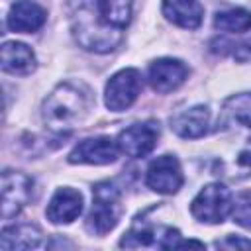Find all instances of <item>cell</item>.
<instances>
[{
	"mask_svg": "<svg viewBox=\"0 0 251 251\" xmlns=\"http://www.w3.org/2000/svg\"><path fill=\"white\" fill-rule=\"evenodd\" d=\"M131 0H71V29L76 43L94 53L114 51L131 22Z\"/></svg>",
	"mask_w": 251,
	"mask_h": 251,
	"instance_id": "cell-1",
	"label": "cell"
},
{
	"mask_svg": "<svg viewBox=\"0 0 251 251\" xmlns=\"http://www.w3.org/2000/svg\"><path fill=\"white\" fill-rule=\"evenodd\" d=\"M92 94L82 84L61 82L45 98L41 118L45 126L55 133H69L78 126L92 108Z\"/></svg>",
	"mask_w": 251,
	"mask_h": 251,
	"instance_id": "cell-2",
	"label": "cell"
},
{
	"mask_svg": "<svg viewBox=\"0 0 251 251\" xmlns=\"http://www.w3.org/2000/svg\"><path fill=\"white\" fill-rule=\"evenodd\" d=\"M122 216V194L110 180L92 186V208L86 218V229L92 235H104L116 227Z\"/></svg>",
	"mask_w": 251,
	"mask_h": 251,
	"instance_id": "cell-3",
	"label": "cell"
},
{
	"mask_svg": "<svg viewBox=\"0 0 251 251\" xmlns=\"http://www.w3.org/2000/svg\"><path fill=\"white\" fill-rule=\"evenodd\" d=\"M190 212L196 220L206 224H222L233 212V198L226 184L210 182L192 200Z\"/></svg>",
	"mask_w": 251,
	"mask_h": 251,
	"instance_id": "cell-4",
	"label": "cell"
},
{
	"mask_svg": "<svg viewBox=\"0 0 251 251\" xmlns=\"http://www.w3.org/2000/svg\"><path fill=\"white\" fill-rule=\"evenodd\" d=\"M143 86L141 75L137 69H122L116 75L110 76L106 82V92H104V102L106 108L112 112H122L127 110L139 96Z\"/></svg>",
	"mask_w": 251,
	"mask_h": 251,
	"instance_id": "cell-5",
	"label": "cell"
},
{
	"mask_svg": "<svg viewBox=\"0 0 251 251\" xmlns=\"http://www.w3.org/2000/svg\"><path fill=\"white\" fill-rule=\"evenodd\" d=\"M145 182L159 194H175L184 182L180 163L175 155H161L147 167Z\"/></svg>",
	"mask_w": 251,
	"mask_h": 251,
	"instance_id": "cell-6",
	"label": "cell"
},
{
	"mask_svg": "<svg viewBox=\"0 0 251 251\" xmlns=\"http://www.w3.org/2000/svg\"><path fill=\"white\" fill-rule=\"evenodd\" d=\"M157 139H159V124L141 122V124H133L120 131L118 147L127 157L141 159V157H147L155 149Z\"/></svg>",
	"mask_w": 251,
	"mask_h": 251,
	"instance_id": "cell-7",
	"label": "cell"
},
{
	"mask_svg": "<svg viewBox=\"0 0 251 251\" xmlns=\"http://www.w3.org/2000/svg\"><path fill=\"white\" fill-rule=\"evenodd\" d=\"M33 180L18 171L2 173V218L10 220L22 212L31 198Z\"/></svg>",
	"mask_w": 251,
	"mask_h": 251,
	"instance_id": "cell-8",
	"label": "cell"
},
{
	"mask_svg": "<svg viewBox=\"0 0 251 251\" xmlns=\"http://www.w3.org/2000/svg\"><path fill=\"white\" fill-rule=\"evenodd\" d=\"M118 141L108 135L86 137L75 145L69 153V163L73 165H110L118 159Z\"/></svg>",
	"mask_w": 251,
	"mask_h": 251,
	"instance_id": "cell-9",
	"label": "cell"
},
{
	"mask_svg": "<svg viewBox=\"0 0 251 251\" xmlns=\"http://www.w3.org/2000/svg\"><path fill=\"white\" fill-rule=\"evenodd\" d=\"M188 78V67L180 59L163 57L149 65L147 80L151 88L159 94H167L176 90L184 80Z\"/></svg>",
	"mask_w": 251,
	"mask_h": 251,
	"instance_id": "cell-10",
	"label": "cell"
},
{
	"mask_svg": "<svg viewBox=\"0 0 251 251\" xmlns=\"http://www.w3.org/2000/svg\"><path fill=\"white\" fill-rule=\"evenodd\" d=\"M80 212H82V194L69 186L57 188L45 210L47 220H51L53 224H71L80 216Z\"/></svg>",
	"mask_w": 251,
	"mask_h": 251,
	"instance_id": "cell-11",
	"label": "cell"
},
{
	"mask_svg": "<svg viewBox=\"0 0 251 251\" xmlns=\"http://www.w3.org/2000/svg\"><path fill=\"white\" fill-rule=\"evenodd\" d=\"M45 20H47V12L37 2L20 0L12 4L6 25L16 33H31V31H37L45 24Z\"/></svg>",
	"mask_w": 251,
	"mask_h": 251,
	"instance_id": "cell-12",
	"label": "cell"
},
{
	"mask_svg": "<svg viewBox=\"0 0 251 251\" xmlns=\"http://www.w3.org/2000/svg\"><path fill=\"white\" fill-rule=\"evenodd\" d=\"M208 126H210V110L206 106H192L171 118V129L184 139L202 137L208 131Z\"/></svg>",
	"mask_w": 251,
	"mask_h": 251,
	"instance_id": "cell-13",
	"label": "cell"
},
{
	"mask_svg": "<svg viewBox=\"0 0 251 251\" xmlns=\"http://www.w3.org/2000/svg\"><path fill=\"white\" fill-rule=\"evenodd\" d=\"M163 16L178 27L196 29L202 24L204 8L198 0H163Z\"/></svg>",
	"mask_w": 251,
	"mask_h": 251,
	"instance_id": "cell-14",
	"label": "cell"
},
{
	"mask_svg": "<svg viewBox=\"0 0 251 251\" xmlns=\"http://www.w3.org/2000/svg\"><path fill=\"white\" fill-rule=\"evenodd\" d=\"M35 69L33 51L20 41H6L2 45V71L10 75H31Z\"/></svg>",
	"mask_w": 251,
	"mask_h": 251,
	"instance_id": "cell-15",
	"label": "cell"
},
{
	"mask_svg": "<svg viewBox=\"0 0 251 251\" xmlns=\"http://www.w3.org/2000/svg\"><path fill=\"white\" fill-rule=\"evenodd\" d=\"M41 239H43V233L37 226L18 224L2 229L0 247L2 249H33V247H39Z\"/></svg>",
	"mask_w": 251,
	"mask_h": 251,
	"instance_id": "cell-16",
	"label": "cell"
},
{
	"mask_svg": "<svg viewBox=\"0 0 251 251\" xmlns=\"http://www.w3.org/2000/svg\"><path fill=\"white\" fill-rule=\"evenodd\" d=\"M222 124H239L251 129V94L241 92L224 102L222 110Z\"/></svg>",
	"mask_w": 251,
	"mask_h": 251,
	"instance_id": "cell-17",
	"label": "cell"
},
{
	"mask_svg": "<svg viewBox=\"0 0 251 251\" xmlns=\"http://www.w3.org/2000/svg\"><path fill=\"white\" fill-rule=\"evenodd\" d=\"M214 27L226 33H243L251 29V12L245 8H229L218 12L214 18Z\"/></svg>",
	"mask_w": 251,
	"mask_h": 251,
	"instance_id": "cell-18",
	"label": "cell"
},
{
	"mask_svg": "<svg viewBox=\"0 0 251 251\" xmlns=\"http://www.w3.org/2000/svg\"><path fill=\"white\" fill-rule=\"evenodd\" d=\"M233 222L251 229V190L237 194L233 202Z\"/></svg>",
	"mask_w": 251,
	"mask_h": 251,
	"instance_id": "cell-19",
	"label": "cell"
},
{
	"mask_svg": "<svg viewBox=\"0 0 251 251\" xmlns=\"http://www.w3.org/2000/svg\"><path fill=\"white\" fill-rule=\"evenodd\" d=\"M216 247H227V249H251V239H243V237L227 235L226 239L216 241Z\"/></svg>",
	"mask_w": 251,
	"mask_h": 251,
	"instance_id": "cell-20",
	"label": "cell"
},
{
	"mask_svg": "<svg viewBox=\"0 0 251 251\" xmlns=\"http://www.w3.org/2000/svg\"><path fill=\"white\" fill-rule=\"evenodd\" d=\"M229 47H233L231 49V55L237 59V61H241V63H245V61H251V39H245V41H241V43H231Z\"/></svg>",
	"mask_w": 251,
	"mask_h": 251,
	"instance_id": "cell-21",
	"label": "cell"
},
{
	"mask_svg": "<svg viewBox=\"0 0 251 251\" xmlns=\"http://www.w3.org/2000/svg\"><path fill=\"white\" fill-rule=\"evenodd\" d=\"M237 163H239V165H243V167H251V149H247V151L239 153Z\"/></svg>",
	"mask_w": 251,
	"mask_h": 251,
	"instance_id": "cell-22",
	"label": "cell"
}]
</instances>
